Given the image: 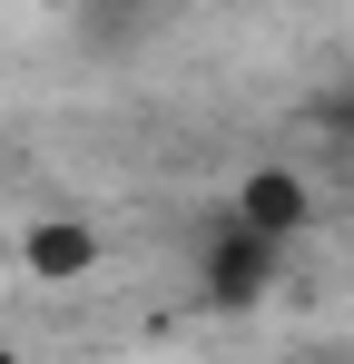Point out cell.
Here are the masks:
<instances>
[{
	"instance_id": "cell-1",
	"label": "cell",
	"mask_w": 354,
	"mask_h": 364,
	"mask_svg": "<svg viewBox=\"0 0 354 364\" xmlns=\"http://www.w3.org/2000/svg\"><path fill=\"white\" fill-rule=\"evenodd\" d=\"M266 276H276V246L266 237H246V227H217V237H207V296L217 305H256L266 296Z\"/></svg>"
},
{
	"instance_id": "cell-2",
	"label": "cell",
	"mask_w": 354,
	"mask_h": 364,
	"mask_svg": "<svg viewBox=\"0 0 354 364\" xmlns=\"http://www.w3.org/2000/svg\"><path fill=\"white\" fill-rule=\"evenodd\" d=\"M236 227L266 237V246H286L295 227H305V178H295V168H256V178L236 187Z\"/></svg>"
},
{
	"instance_id": "cell-3",
	"label": "cell",
	"mask_w": 354,
	"mask_h": 364,
	"mask_svg": "<svg viewBox=\"0 0 354 364\" xmlns=\"http://www.w3.org/2000/svg\"><path fill=\"white\" fill-rule=\"evenodd\" d=\"M20 256H30V276H59V286H69V276L99 266V237H89L79 217H40V227L20 237Z\"/></svg>"
}]
</instances>
